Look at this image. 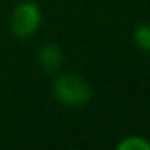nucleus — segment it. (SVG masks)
<instances>
[{"label":"nucleus","mask_w":150,"mask_h":150,"mask_svg":"<svg viewBox=\"0 0 150 150\" xmlns=\"http://www.w3.org/2000/svg\"><path fill=\"white\" fill-rule=\"evenodd\" d=\"M42 23V10L33 0H23L13 8L10 15V29L17 38H29L38 30Z\"/></svg>","instance_id":"2"},{"label":"nucleus","mask_w":150,"mask_h":150,"mask_svg":"<svg viewBox=\"0 0 150 150\" xmlns=\"http://www.w3.org/2000/svg\"><path fill=\"white\" fill-rule=\"evenodd\" d=\"M51 91H53L55 99L63 106H69V108L86 106L93 97V89L88 84V80L70 72L55 76L53 84H51Z\"/></svg>","instance_id":"1"},{"label":"nucleus","mask_w":150,"mask_h":150,"mask_svg":"<svg viewBox=\"0 0 150 150\" xmlns=\"http://www.w3.org/2000/svg\"><path fill=\"white\" fill-rule=\"evenodd\" d=\"M133 44L137 46L141 51L150 53V25H139L133 30Z\"/></svg>","instance_id":"4"},{"label":"nucleus","mask_w":150,"mask_h":150,"mask_svg":"<svg viewBox=\"0 0 150 150\" xmlns=\"http://www.w3.org/2000/svg\"><path fill=\"white\" fill-rule=\"evenodd\" d=\"M38 65L44 72L48 74H57L59 69L63 67V51L57 44L53 42H46L40 50H38Z\"/></svg>","instance_id":"3"},{"label":"nucleus","mask_w":150,"mask_h":150,"mask_svg":"<svg viewBox=\"0 0 150 150\" xmlns=\"http://www.w3.org/2000/svg\"><path fill=\"white\" fill-rule=\"evenodd\" d=\"M120 150H150V141L141 135H129L118 143Z\"/></svg>","instance_id":"5"}]
</instances>
